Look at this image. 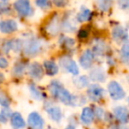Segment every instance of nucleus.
<instances>
[{
	"label": "nucleus",
	"instance_id": "1",
	"mask_svg": "<svg viewBox=\"0 0 129 129\" xmlns=\"http://www.w3.org/2000/svg\"><path fill=\"white\" fill-rule=\"evenodd\" d=\"M49 90L54 98L59 100L66 105L76 106L80 101L78 96L72 95L58 81H52L49 86Z\"/></svg>",
	"mask_w": 129,
	"mask_h": 129
},
{
	"label": "nucleus",
	"instance_id": "2",
	"mask_svg": "<svg viewBox=\"0 0 129 129\" xmlns=\"http://www.w3.org/2000/svg\"><path fill=\"white\" fill-rule=\"evenodd\" d=\"M23 50L26 55L35 56L42 50V43L36 37H29L24 42Z\"/></svg>",
	"mask_w": 129,
	"mask_h": 129
},
{
	"label": "nucleus",
	"instance_id": "3",
	"mask_svg": "<svg viewBox=\"0 0 129 129\" xmlns=\"http://www.w3.org/2000/svg\"><path fill=\"white\" fill-rule=\"evenodd\" d=\"M108 92L110 96L115 101H118L123 99L125 96V92L121 87V85L116 81H111L108 84Z\"/></svg>",
	"mask_w": 129,
	"mask_h": 129
},
{
	"label": "nucleus",
	"instance_id": "4",
	"mask_svg": "<svg viewBox=\"0 0 129 129\" xmlns=\"http://www.w3.org/2000/svg\"><path fill=\"white\" fill-rule=\"evenodd\" d=\"M14 9L22 17L31 16L34 13L29 0H17L14 3Z\"/></svg>",
	"mask_w": 129,
	"mask_h": 129
},
{
	"label": "nucleus",
	"instance_id": "5",
	"mask_svg": "<svg viewBox=\"0 0 129 129\" xmlns=\"http://www.w3.org/2000/svg\"><path fill=\"white\" fill-rule=\"evenodd\" d=\"M59 64L62 67V68H64L67 72L70 73V74H74V75H77L79 74V68L77 67V64L70 57L64 56V57H60Z\"/></svg>",
	"mask_w": 129,
	"mask_h": 129
},
{
	"label": "nucleus",
	"instance_id": "6",
	"mask_svg": "<svg viewBox=\"0 0 129 129\" xmlns=\"http://www.w3.org/2000/svg\"><path fill=\"white\" fill-rule=\"evenodd\" d=\"M88 96L93 102H98L105 95V90L102 88L101 86L97 84H92L89 85L88 88Z\"/></svg>",
	"mask_w": 129,
	"mask_h": 129
},
{
	"label": "nucleus",
	"instance_id": "7",
	"mask_svg": "<svg viewBox=\"0 0 129 129\" xmlns=\"http://www.w3.org/2000/svg\"><path fill=\"white\" fill-rule=\"evenodd\" d=\"M112 39L118 43H124L128 41V33L127 30L122 26H117L112 29L111 32Z\"/></svg>",
	"mask_w": 129,
	"mask_h": 129
},
{
	"label": "nucleus",
	"instance_id": "8",
	"mask_svg": "<svg viewBox=\"0 0 129 129\" xmlns=\"http://www.w3.org/2000/svg\"><path fill=\"white\" fill-rule=\"evenodd\" d=\"M27 123L32 128L42 129L44 125V120L39 113L34 111V112H31L29 114L28 118H27Z\"/></svg>",
	"mask_w": 129,
	"mask_h": 129
},
{
	"label": "nucleus",
	"instance_id": "9",
	"mask_svg": "<svg viewBox=\"0 0 129 129\" xmlns=\"http://www.w3.org/2000/svg\"><path fill=\"white\" fill-rule=\"evenodd\" d=\"M94 58H95V54L92 50H85L80 57V64L81 67L84 69H89L93 64Z\"/></svg>",
	"mask_w": 129,
	"mask_h": 129
},
{
	"label": "nucleus",
	"instance_id": "10",
	"mask_svg": "<svg viewBox=\"0 0 129 129\" xmlns=\"http://www.w3.org/2000/svg\"><path fill=\"white\" fill-rule=\"evenodd\" d=\"M114 116L120 123L126 124L129 122V111L125 106H118L113 110Z\"/></svg>",
	"mask_w": 129,
	"mask_h": 129
},
{
	"label": "nucleus",
	"instance_id": "11",
	"mask_svg": "<svg viewBox=\"0 0 129 129\" xmlns=\"http://www.w3.org/2000/svg\"><path fill=\"white\" fill-rule=\"evenodd\" d=\"M27 72H28L29 75L33 79H36V80H41L43 76V74H44V70H43L42 64L37 62H35L33 64H31L28 67Z\"/></svg>",
	"mask_w": 129,
	"mask_h": 129
},
{
	"label": "nucleus",
	"instance_id": "12",
	"mask_svg": "<svg viewBox=\"0 0 129 129\" xmlns=\"http://www.w3.org/2000/svg\"><path fill=\"white\" fill-rule=\"evenodd\" d=\"M18 29V24L13 20H6L0 21V31L4 34H11Z\"/></svg>",
	"mask_w": 129,
	"mask_h": 129
},
{
	"label": "nucleus",
	"instance_id": "13",
	"mask_svg": "<svg viewBox=\"0 0 129 129\" xmlns=\"http://www.w3.org/2000/svg\"><path fill=\"white\" fill-rule=\"evenodd\" d=\"M89 78L93 81H96V82H104L106 80V74L104 69L100 68V67H95L90 72Z\"/></svg>",
	"mask_w": 129,
	"mask_h": 129
},
{
	"label": "nucleus",
	"instance_id": "14",
	"mask_svg": "<svg viewBox=\"0 0 129 129\" xmlns=\"http://www.w3.org/2000/svg\"><path fill=\"white\" fill-rule=\"evenodd\" d=\"M46 111L49 114V116L50 117V118L54 121L59 122L62 119V111H61V109L58 106L50 105L46 107Z\"/></svg>",
	"mask_w": 129,
	"mask_h": 129
},
{
	"label": "nucleus",
	"instance_id": "15",
	"mask_svg": "<svg viewBox=\"0 0 129 129\" xmlns=\"http://www.w3.org/2000/svg\"><path fill=\"white\" fill-rule=\"evenodd\" d=\"M94 117H95V113L94 111L89 107H85L82 109L81 114V120L83 124L85 125H89L93 122Z\"/></svg>",
	"mask_w": 129,
	"mask_h": 129
},
{
	"label": "nucleus",
	"instance_id": "16",
	"mask_svg": "<svg viewBox=\"0 0 129 129\" xmlns=\"http://www.w3.org/2000/svg\"><path fill=\"white\" fill-rule=\"evenodd\" d=\"M11 123H12V126L14 129H22L26 125L25 120L22 118L20 113L19 112L13 113V115L11 117Z\"/></svg>",
	"mask_w": 129,
	"mask_h": 129
},
{
	"label": "nucleus",
	"instance_id": "17",
	"mask_svg": "<svg viewBox=\"0 0 129 129\" xmlns=\"http://www.w3.org/2000/svg\"><path fill=\"white\" fill-rule=\"evenodd\" d=\"M43 66H44L45 72H46V74L48 75L54 76L58 73V67H57V64L54 61L46 60L43 63Z\"/></svg>",
	"mask_w": 129,
	"mask_h": 129
},
{
	"label": "nucleus",
	"instance_id": "18",
	"mask_svg": "<svg viewBox=\"0 0 129 129\" xmlns=\"http://www.w3.org/2000/svg\"><path fill=\"white\" fill-rule=\"evenodd\" d=\"M120 59L126 66H129V41L122 44L120 49Z\"/></svg>",
	"mask_w": 129,
	"mask_h": 129
},
{
	"label": "nucleus",
	"instance_id": "19",
	"mask_svg": "<svg viewBox=\"0 0 129 129\" xmlns=\"http://www.w3.org/2000/svg\"><path fill=\"white\" fill-rule=\"evenodd\" d=\"M92 16V13L89 9L86 7H82L79 13L77 14V20L79 22H85V21H88V20H90Z\"/></svg>",
	"mask_w": 129,
	"mask_h": 129
},
{
	"label": "nucleus",
	"instance_id": "20",
	"mask_svg": "<svg viewBox=\"0 0 129 129\" xmlns=\"http://www.w3.org/2000/svg\"><path fill=\"white\" fill-rule=\"evenodd\" d=\"M59 27H60V26H59L58 18L56 16V17H54V18L50 20V23H49L48 27H47V28H48L47 30H48V32L50 33V34L56 35L57 32H58Z\"/></svg>",
	"mask_w": 129,
	"mask_h": 129
},
{
	"label": "nucleus",
	"instance_id": "21",
	"mask_svg": "<svg viewBox=\"0 0 129 129\" xmlns=\"http://www.w3.org/2000/svg\"><path fill=\"white\" fill-rule=\"evenodd\" d=\"M74 84L78 88H83L89 85V79L88 78V76L85 75L79 76V77H76L74 79Z\"/></svg>",
	"mask_w": 129,
	"mask_h": 129
},
{
	"label": "nucleus",
	"instance_id": "22",
	"mask_svg": "<svg viewBox=\"0 0 129 129\" xmlns=\"http://www.w3.org/2000/svg\"><path fill=\"white\" fill-rule=\"evenodd\" d=\"M92 51H93L94 54H95V55H98V56L104 55L106 51L105 43H104L103 41H101V40H97L96 43H95V45H94V48H93V50H92Z\"/></svg>",
	"mask_w": 129,
	"mask_h": 129
},
{
	"label": "nucleus",
	"instance_id": "23",
	"mask_svg": "<svg viewBox=\"0 0 129 129\" xmlns=\"http://www.w3.org/2000/svg\"><path fill=\"white\" fill-rule=\"evenodd\" d=\"M26 68H27V64L24 62H19L14 66V67L13 68V74H14L15 76H20L23 74V73L25 72Z\"/></svg>",
	"mask_w": 129,
	"mask_h": 129
},
{
	"label": "nucleus",
	"instance_id": "24",
	"mask_svg": "<svg viewBox=\"0 0 129 129\" xmlns=\"http://www.w3.org/2000/svg\"><path fill=\"white\" fill-rule=\"evenodd\" d=\"M111 0H96V4L98 8L103 12H107L111 6Z\"/></svg>",
	"mask_w": 129,
	"mask_h": 129
},
{
	"label": "nucleus",
	"instance_id": "25",
	"mask_svg": "<svg viewBox=\"0 0 129 129\" xmlns=\"http://www.w3.org/2000/svg\"><path fill=\"white\" fill-rule=\"evenodd\" d=\"M29 90H30L33 97L36 98V100H42V99H43V93L40 91L39 88L35 84H33V83L29 84Z\"/></svg>",
	"mask_w": 129,
	"mask_h": 129
},
{
	"label": "nucleus",
	"instance_id": "26",
	"mask_svg": "<svg viewBox=\"0 0 129 129\" xmlns=\"http://www.w3.org/2000/svg\"><path fill=\"white\" fill-rule=\"evenodd\" d=\"M13 46H14V40H6L2 43L1 49L5 53H8L10 50H13Z\"/></svg>",
	"mask_w": 129,
	"mask_h": 129
},
{
	"label": "nucleus",
	"instance_id": "27",
	"mask_svg": "<svg viewBox=\"0 0 129 129\" xmlns=\"http://www.w3.org/2000/svg\"><path fill=\"white\" fill-rule=\"evenodd\" d=\"M59 43L62 46L67 47V48H72L75 44V41L70 37H61Z\"/></svg>",
	"mask_w": 129,
	"mask_h": 129
},
{
	"label": "nucleus",
	"instance_id": "28",
	"mask_svg": "<svg viewBox=\"0 0 129 129\" xmlns=\"http://www.w3.org/2000/svg\"><path fill=\"white\" fill-rule=\"evenodd\" d=\"M11 104V100L10 98L4 93L0 91V105L3 107H9Z\"/></svg>",
	"mask_w": 129,
	"mask_h": 129
},
{
	"label": "nucleus",
	"instance_id": "29",
	"mask_svg": "<svg viewBox=\"0 0 129 129\" xmlns=\"http://www.w3.org/2000/svg\"><path fill=\"white\" fill-rule=\"evenodd\" d=\"M11 11L10 6L7 2H0V14H7Z\"/></svg>",
	"mask_w": 129,
	"mask_h": 129
},
{
	"label": "nucleus",
	"instance_id": "30",
	"mask_svg": "<svg viewBox=\"0 0 129 129\" xmlns=\"http://www.w3.org/2000/svg\"><path fill=\"white\" fill-rule=\"evenodd\" d=\"M36 4L40 8L47 9L50 7V0H36Z\"/></svg>",
	"mask_w": 129,
	"mask_h": 129
},
{
	"label": "nucleus",
	"instance_id": "31",
	"mask_svg": "<svg viewBox=\"0 0 129 129\" xmlns=\"http://www.w3.org/2000/svg\"><path fill=\"white\" fill-rule=\"evenodd\" d=\"M94 113H95V116L98 119H102L104 117V111L101 107H95L94 110Z\"/></svg>",
	"mask_w": 129,
	"mask_h": 129
},
{
	"label": "nucleus",
	"instance_id": "32",
	"mask_svg": "<svg viewBox=\"0 0 129 129\" xmlns=\"http://www.w3.org/2000/svg\"><path fill=\"white\" fill-rule=\"evenodd\" d=\"M118 6L122 10H129V0H118Z\"/></svg>",
	"mask_w": 129,
	"mask_h": 129
},
{
	"label": "nucleus",
	"instance_id": "33",
	"mask_svg": "<svg viewBox=\"0 0 129 129\" xmlns=\"http://www.w3.org/2000/svg\"><path fill=\"white\" fill-rule=\"evenodd\" d=\"M1 112H2V114L6 118H8L9 117H12V115H13V113H12L11 110L9 109V107H4L2 109V111H1Z\"/></svg>",
	"mask_w": 129,
	"mask_h": 129
},
{
	"label": "nucleus",
	"instance_id": "34",
	"mask_svg": "<svg viewBox=\"0 0 129 129\" xmlns=\"http://www.w3.org/2000/svg\"><path fill=\"white\" fill-rule=\"evenodd\" d=\"M52 1L57 7H63L67 4V0H52Z\"/></svg>",
	"mask_w": 129,
	"mask_h": 129
},
{
	"label": "nucleus",
	"instance_id": "35",
	"mask_svg": "<svg viewBox=\"0 0 129 129\" xmlns=\"http://www.w3.org/2000/svg\"><path fill=\"white\" fill-rule=\"evenodd\" d=\"M88 32L84 28L81 29V30L79 31V33H78V36H79V38H81V39L87 38L88 37Z\"/></svg>",
	"mask_w": 129,
	"mask_h": 129
},
{
	"label": "nucleus",
	"instance_id": "36",
	"mask_svg": "<svg viewBox=\"0 0 129 129\" xmlns=\"http://www.w3.org/2000/svg\"><path fill=\"white\" fill-rule=\"evenodd\" d=\"M8 61L5 57H0V68H6L8 67Z\"/></svg>",
	"mask_w": 129,
	"mask_h": 129
},
{
	"label": "nucleus",
	"instance_id": "37",
	"mask_svg": "<svg viewBox=\"0 0 129 129\" xmlns=\"http://www.w3.org/2000/svg\"><path fill=\"white\" fill-rule=\"evenodd\" d=\"M0 122H1V123H6V122H7V118L2 114L1 111H0Z\"/></svg>",
	"mask_w": 129,
	"mask_h": 129
},
{
	"label": "nucleus",
	"instance_id": "38",
	"mask_svg": "<svg viewBox=\"0 0 129 129\" xmlns=\"http://www.w3.org/2000/svg\"><path fill=\"white\" fill-rule=\"evenodd\" d=\"M4 81H5V75L2 73H0V83H2Z\"/></svg>",
	"mask_w": 129,
	"mask_h": 129
},
{
	"label": "nucleus",
	"instance_id": "39",
	"mask_svg": "<svg viewBox=\"0 0 129 129\" xmlns=\"http://www.w3.org/2000/svg\"><path fill=\"white\" fill-rule=\"evenodd\" d=\"M66 129H75V127H74L73 125H67V126L66 127Z\"/></svg>",
	"mask_w": 129,
	"mask_h": 129
},
{
	"label": "nucleus",
	"instance_id": "40",
	"mask_svg": "<svg viewBox=\"0 0 129 129\" xmlns=\"http://www.w3.org/2000/svg\"><path fill=\"white\" fill-rule=\"evenodd\" d=\"M119 129H129L128 127H119Z\"/></svg>",
	"mask_w": 129,
	"mask_h": 129
},
{
	"label": "nucleus",
	"instance_id": "41",
	"mask_svg": "<svg viewBox=\"0 0 129 129\" xmlns=\"http://www.w3.org/2000/svg\"><path fill=\"white\" fill-rule=\"evenodd\" d=\"M1 1H3V2H8V0H1Z\"/></svg>",
	"mask_w": 129,
	"mask_h": 129
},
{
	"label": "nucleus",
	"instance_id": "42",
	"mask_svg": "<svg viewBox=\"0 0 129 129\" xmlns=\"http://www.w3.org/2000/svg\"><path fill=\"white\" fill-rule=\"evenodd\" d=\"M127 103H128V105H129V97H128V99H127Z\"/></svg>",
	"mask_w": 129,
	"mask_h": 129
}]
</instances>
